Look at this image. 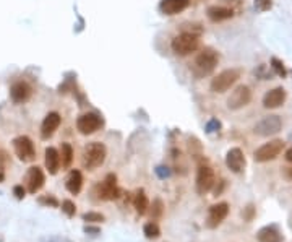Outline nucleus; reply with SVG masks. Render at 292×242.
<instances>
[{
    "label": "nucleus",
    "mask_w": 292,
    "mask_h": 242,
    "mask_svg": "<svg viewBox=\"0 0 292 242\" xmlns=\"http://www.w3.org/2000/svg\"><path fill=\"white\" fill-rule=\"evenodd\" d=\"M216 182L214 179V172L209 166H200L196 172V192L200 195L208 194V192L213 189V185Z\"/></svg>",
    "instance_id": "nucleus-9"
},
{
    "label": "nucleus",
    "mask_w": 292,
    "mask_h": 242,
    "mask_svg": "<svg viewBox=\"0 0 292 242\" xmlns=\"http://www.w3.org/2000/svg\"><path fill=\"white\" fill-rule=\"evenodd\" d=\"M206 15L211 21H224V20H229V18L234 16V10L229 8V7H222V5H213V7H209Z\"/></svg>",
    "instance_id": "nucleus-20"
},
{
    "label": "nucleus",
    "mask_w": 292,
    "mask_h": 242,
    "mask_svg": "<svg viewBox=\"0 0 292 242\" xmlns=\"http://www.w3.org/2000/svg\"><path fill=\"white\" fill-rule=\"evenodd\" d=\"M250 101H252L250 88H248L247 85H239L237 88L231 93V96L227 98V108L231 111H237V109L245 108Z\"/></svg>",
    "instance_id": "nucleus-8"
},
{
    "label": "nucleus",
    "mask_w": 292,
    "mask_h": 242,
    "mask_svg": "<svg viewBox=\"0 0 292 242\" xmlns=\"http://www.w3.org/2000/svg\"><path fill=\"white\" fill-rule=\"evenodd\" d=\"M244 218L247 220V221H252L253 220V215H255V208H253V205H248V207L244 210Z\"/></svg>",
    "instance_id": "nucleus-31"
},
{
    "label": "nucleus",
    "mask_w": 292,
    "mask_h": 242,
    "mask_svg": "<svg viewBox=\"0 0 292 242\" xmlns=\"http://www.w3.org/2000/svg\"><path fill=\"white\" fill-rule=\"evenodd\" d=\"M219 127H221L219 121L213 119V121H211V122L208 123V125H206V130H208V132H216V130H219Z\"/></svg>",
    "instance_id": "nucleus-34"
},
{
    "label": "nucleus",
    "mask_w": 292,
    "mask_h": 242,
    "mask_svg": "<svg viewBox=\"0 0 292 242\" xmlns=\"http://www.w3.org/2000/svg\"><path fill=\"white\" fill-rule=\"evenodd\" d=\"M72 161H73V150H72V146L68 145V143H64V145H62L60 163H62V166H64V167H70Z\"/></svg>",
    "instance_id": "nucleus-24"
},
{
    "label": "nucleus",
    "mask_w": 292,
    "mask_h": 242,
    "mask_svg": "<svg viewBox=\"0 0 292 242\" xmlns=\"http://www.w3.org/2000/svg\"><path fill=\"white\" fill-rule=\"evenodd\" d=\"M271 68H273V72L276 73L278 77H286L288 75V72H286V67H284V64L279 59H276V57H273L271 59Z\"/></svg>",
    "instance_id": "nucleus-26"
},
{
    "label": "nucleus",
    "mask_w": 292,
    "mask_h": 242,
    "mask_svg": "<svg viewBox=\"0 0 292 242\" xmlns=\"http://www.w3.org/2000/svg\"><path fill=\"white\" fill-rule=\"evenodd\" d=\"M102 125V119L95 113H88L78 117L77 121V128L80 130V133L83 135H91L97 132L99 128Z\"/></svg>",
    "instance_id": "nucleus-10"
},
{
    "label": "nucleus",
    "mask_w": 292,
    "mask_h": 242,
    "mask_svg": "<svg viewBox=\"0 0 292 242\" xmlns=\"http://www.w3.org/2000/svg\"><path fill=\"white\" fill-rule=\"evenodd\" d=\"M133 207H135L136 213L138 215H145L148 212V208H150V202H148V197L145 194V190L136 192V195L133 198Z\"/></svg>",
    "instance_id": "nucleus-23"
},
{
    "label": "nucleus",
    "mask_w": 292,
    "mask_h": 242,
    "mask_svg": "<svg viewBox=\"0 0 292 242\" xmlns=\"http://www.w3.org/2000/svg\"><path fill=\"white\" fill-rule=\"evenodd\" d=\"M105 146L99 141H93L88 146L85 148L83 151V166L86 169H96V167L102 166L105 161Z\"/></svg>",
    "instance_id": "nucleus-3"
},
{
    "label": "nucleus",
    "mask_w": 292,
    "mask_h": 242,
    "mask_svg": "<svg viewBox=\"0 0 292 242\" xmlns=\"http://www.w3.org/2000/svg\"><path fill=\"white\" fill-rule=\"evenodd\" d=\"M257 239L258 242H283V234L276 225H270L260 229L257 233Z\"/></svg>",
    "instance_id": "nucleus-19"
},
{
    "label": "nucleus",
    "mask_w": 292,
    "mask_h": 242,
    "mask_svg": "<svg viewBox=\"0 0 292 242\" xmlns=\"http://www.w3.org/2000/svg\"><path fill=\"white\" fill-rule=\"evenodd\" d=\"M39 202L42 205H52V207H57V205H59L54 197H42V198H39Z\"/></svg>",
    "instance_id": "nucleus-33"
},
{
    "label": "nucleus",
    "mask_w": 292,
    "mask_h": 242,
    "mask_svg": "<svg viewBox=\"0 0 292 242\" xmlns=\"http://www.w3.org/2000/svg\"><path fill=\"white\" fill-rule=\"evenodd\" d=\"M286 98H288V93L283 88V86H276V88L270 90L266 95L263 96V106L266 109H276V108H281Z\"/></svg>",
    "instance_id": "nucleus-14"
},
{
    "label": "nucleus",
    "mask_w": 292,
    "mask_h": 242,
    "mask_svg": "<svg viewBox=\"0 0 292 242\" xmlns=\"http://www.w3.org/2000/svg\"><path fill=\"white\" fill-rule=\"evenodd\" d=\"M13 148H15V154L18 156V159L23 161V163H31V161L36 158L34 143L26 135L16 136L13 140Z\"/></svg>",
    "instance_id": "nucleus-7"
},
{
    "label": "nucleus",
    "mask_w": 292,
    "mask_h": 242,
    "mask_svg": "<svg viewBox=\"0 0 292 242\" xmlns=\"http://www.w3.org/2000/svg\"><path fill=\"white\" fill-rule=\"evenodd\" d=\"M163 212H164V205H163V202H161V200H154V203H153V213H151L153 220L161 218V216H163Z\"/></svg>",
    "instance_id": "nucleus-27"
},
{
    "label": "nucleus",
    "mask_w": 292,
    "mask_h": 242,
    "mask_svg": "<svg viewBox=\"0 0 292 242\" xmlns=\"http://www.w3.org/2000/svg\"><path fill=\"white\" fill-rule=\"evenodd\" d=\"M62 210H64V213L67 216H75V213H77V207L72 200H65L64 203H62Z\"/></svg>",
    "instance_id": "nucleus-28"
},
{
    "label": "nucleus",
    "mask_w": 292,
    "mask_h": 242,
    "mask_svg": "<svg viewBox=\"0 0 292 242\" xmlns=\"http://www.w3.org/2000/svg\"><path fill=\"white\" fill-rule=\"evenodd\" d=\"M46 167L49 174H57L60 167V153L52 146L46 148Z\"/></svg>",
    "instance_id": "nucleus-21"
},
{
    "label": "nucleus",
    "mask_w": 292,
    "mask_h": 242,
    "mask_svg": "<svg viewBox=\"0 0 292 242\" xmlns=\"http://www.w3.org/2000/svg\"><path fill=\"white\" fill-rule=\"evenodd\" d=\"M3 181H5V174L2 171H0V182H3Z\"/></svg>",
    "instance_id": "nucleus-37"
},
{
    "label": "nucleus",
    "mask_w": 292,
    "mask_h": 242,
    "mask_svg": "<svg viewBox=\"0 0 292 242\" xmlns=\"http://www.w3.org/2000/svg\"><path fill=\"white\" fill-rule=\"evenodd\" d=\"M217 64H219V54L213 51V49H204L201 54L196 55L194 67H192V72H194L195 77L198 78L208 77L214 72Z\"/></svg>",
    "instance_id": "nucleus-1"
},
{
    "label": "nucleus",
    "mask_w": 292,
    "mask_h": 242,
    "mask_svg": "<svg viewBox=\"0 0 292 242\" xmlns=\"http://www.w3.org/2000/svg\"><path fill=\"white\" fill-rule=\"evenodd\" d=\"M229 215V205L226 202H221V203H216L213 207L209 208L208 212V220H206V226L214 229L221 225L222 221L227 218Z\"/></svg>",
    "instance_id": "nucleus-12"
},
{
    "label": "nucleus",
    "mask_w": 292,
    "mask_h": 242,
    "mask_svg": "<svg viewBox=\"0 0 292 242\" xmlns=\"http://www.w3.org/2000/svg\"><path fill=\"white\" fill-rule=\"evenodd\" d=\"M284 150V141L283 140H271L268 143H265L255 151V161L258 163H266V161H273L276 159L279 154Z\"/></svg>",
    "instance_id": "nucleus-6"
},
{
    "label": "nucleus",
    "mask_w": 292,
    "mask_h": 242,
    "mask_svg": "<svg viewBox=\"0 0 292 242\" xmlns=\"http://www.w3.org/2000/svg\"><path fill=\"white\" fill-rule=\"evenodd\" d=\"M286 159H288L289 163H292V148H289V150L286 151Z\"/></svg>",
    "instance_id": "nucleus-36"
},
{
    "label": "nucleus",
    "mask_w": 292,
    "mask_h": 242,
    "mask_svg": "<svg viewBox=\"0 0 292 242\" xmlns=\"http://www.w3.org/2000/svg\"><path fill=\"white\" fill-rule=\"evenodd\" d=\"M281 128H283L281 117L271 114V116L263 117L260 122H257V125L253 127V132L258 136H273L281 132Z\"/></svg>",
    "instance_id": "nucleus-5"
},
{
    "label": "nucleus",
    "mask_w": 292,
    "mask_h": 242,
    "mask_svg": "<svg viewBox=\"0 0 292 242\" xmlns=\"http://www.w3.org/2000/svg\"><path fill=\"white\" fill-rule=\"evenodd\" d=\"M245 156H244V151L240 150V148H231V150L227 151L226 154V166L231 169L235 174H240V172H244L245 169Z\"/></svg>",
    "instance_id": "nucleus-13"
},
{
    "label": "nucleus",
    "mask_w": 292,
    "mask_h": 242,
    "mask_svg": "<svg viewBox=\"0 0 292 242\" xmlns=\"http://www.w3.org/2000/svg\"><path fill=\"white\" fill-rule=\"evenodd\" d=\"M273 7V0H255V8L258 11H268Z\"/></svg>",
    "instance_id": "nucleus-30"
},
{
    "label": "nucleus",
    "mask_w": 292,
    "mask_h": 242,
    "mask_svg": "<svg viewBox=\"0 0 292 242\" xmlns=\"http://www.w3.org/2000/svg\"><path fill=\"white\" fill-rule=\"evenodd\" d=\"M240 78V70L239 68H227L222 70L221 73L211 80V91L213 93H226L227 90H231L232 86L237 83V80Z\"/></svg>",
    "instance_id": "nucleus-4"
},
{
    "label": "nucleus",
    "mask_w": 292,
    "mask_h": 242,
    "mask_svg": "<svg viewBox=\"0 0 292 242\" xmlns=\"http://www.w3.org/2000/svg\"><path fill=\"white\" fill-rule=\"evenodd\" d=\"M83 220L88 221V223H102L104 221V216L101 213H95V212H90V213H85L83 215Z\"/></svg>",
    "instance_id": "nucleus-29"
},
{
    "label": "nucleus",
    "mask_w": 292,
    "mask_h": 242,
    "mask_svg": "<svg viewBox=\"0 0 292 242\" xmlns=\"http://www.w3.org/2000/svg\"><path fill=\"white\" fill-rule=\"evenodd\" d=\"M143 233H145L148 239H158L161 236V229L156 223H148V225H145V228H143Z\"/></svg>",
    "instance_id": "nucleus-25"
},
{
    "label": "nucleus",
    "mask_w": 292,
    "mask_h": 242,
    "mask_svg": "<svg viewBox=\"0 0 292 242\" xmlns=\"http://www.w3.org/2000/svg\"><path fill=\"white\" fill-rule=\"evenodd\" d=\"M13 194H15V197L18 198V200H23L24 195H26V190L23 189V185H16V187L13 189Z\"/></svg>",
    "instance_id": "nucleus-32"
},
{
    "label": "nucleus",
    "mask_w": 292,
    "mask_h": 242,
    "mask_svg": "<svg viewBox=\"0 0 292 242\" xmlns=\"http://www.w3.org/2000/svg\"><path fill=\"white\" fill-rule=\"evenodd\" d=\"M156 172H158L159 177H167V176H169V171H167V167H163V166H159L158 169H156Z\"/></svg>",
    "instance_id": "nucleus-35"
},
{
    "label": "nucleus",
    "mask_w": 292,
    "mask_h": 242,
    "mask_svg": "<svg viewBox=\"0 0 292 242\" xmlns=\"http://www.w3.org/2000/svg\"><path fill=\"white\" fill-rule=\"evenodd\" d=\"M26 182H28L29 194H36V192H39L42 189V185H44V182H46V177H44V172H42L41 167H38V166L29 167Z\"/></svg>",
    "instance_id": "nucleus-15"
},
{
    "label": "nucleus",
    "mask_w": 292,
    "mask_h": 242,
    "mask_svg": "<svg viewBox=\"0 0 292 242\" xmlns=\"http://www.w3.org/2000/svg\"><path fill=\"white\" fill-rule=\"evenodd\" d=\"M198 46H200V34L190 33V31H184V33L177 34L171 42L172 52L179 55V57L190 55L192 52L196 51Z\"/></svg>",
    "instance_id": "nucleus-2"
},
{
    "label": "nucleus",
    "mask_w": 292,
    "mask_h": 242,
    "mask_svg": "<svg viewBox=\"0 0 292 242\" xmlns=\"http://www.w3.org/2000/svg\"><path fill=\"white\" fill-rule=\"evenodd\" d=\"M97 194L99 198L102 200H115L120 195V190L117 187V177L114 174H107L102 184L97 185Z\"/></svg>",
    "instance_id": "nucleus-11"
},
{
    "label": "nucleus",
    "mask_w": 292,
    "mask_h": 242,
    "mask_svg": "<svg viewBox=\"0 0 292 242\" xmlns=\"http://www.w3.org/2000/svg\"><path fill=\"white\" fill-rule=\"evenodd\" d=\"M10 98L16 104L28 101L31 98V86L24 82H15L10 88Z\"/></svg>",
    "instance_id": "nucleus-17"
},
{
    "label": "nucleus",
    "mask_w": 292,
    "mask_h": 242,
    "mask_svg": "<svg viewBox=\"0 0 292 242\" xmlns=\"http://www.w3.org/2000/svg\"><path fill=\"white\" fill-rule=\"evenodd\" d=\"M288 176L292 179V167H291V169H288Z\"/></svg>",
    "instance_id": "nucleus-38"
},
{
    "label": "nucleus",
    "mask_w": 292,
    "mask_h": 242,
    "mask_svg": "<svg viewBox=\"0 0 292 242\" xmlns=\"http://www.w3.org/2000/svg\"><path fill=\"white\" fill-rule=\"evenodd\" d=\"M60 125V116L57 113H49L44 121H42V125H41V136L44 140L51 138V136L55 133V130L59 128Z\"/></svg>",
    "instance_id": "nucleus-16"
},
{
    "label": "nucleus",
    "mask_w": 292,
    "mask_h": 242,
    "mask_svg": "<svg viewBox=\"0 0 292 242\" xmlns=\"http://www.w3.org/2000/svg\"><path fill=\"white\" fill-rule=\"evenodd\" d=\"M65 185H67V190L70 192V194H73V195L80 194V190H82V187H83V176H82V172L77 171V169H73L70 174H68Z\"/></svg>",
    "instance_id": "nucleus-22"
},
{
    "label": "nucleus",
    "mask_w": 292,
    "mask_h": 242,
    "mask_svg": "<svg viewBox=\"0 0 292 242\" xmlns=\"http://www.w3.org/2000/svg\"><path fill=\"white\" fill-rule=\"evenodd\" d=\"M190 0H161L159 3V10L163 11L164 15H177L180 11H184L189 7Z\"/></svg>",
    "instance_id": "nucleus-18"
}]
</instances>
